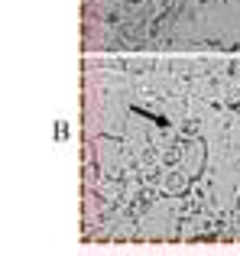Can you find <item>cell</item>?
<instances>
[{
    "label": "cell",
    "mask_w": 240,
    "mask_h": 256,
    "mask_svg": "<svg viewBox=\"0 0 240 256\" xmlns=\"http://www.w3.org/2000/svg\"><path fill=\"white\" fill-rule=\"evenodd\" d=\"M237 208H240V198H237Z\"/></svg>",
    "instance_id": "obj_1"
}]
</instances>
